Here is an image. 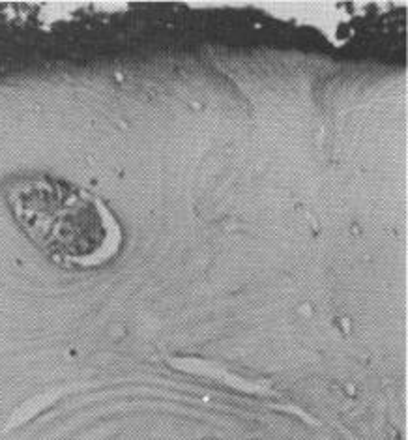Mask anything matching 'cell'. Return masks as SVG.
Returning a JSON list of instances; mask_svg holds the SVG:
<instances>
[{
    "label": "cell",
    "mask_w": 408,
    "mask_h": 440,
    "mask_svg": "<svg viewBox=\"0 0 408 440\" xmlns=\"http://www.w3.org/2000/svg\"><path fill=\"white\" fill-rule=\"evenodd\" d=\"M0 189L19 231L60 268L98 270L122 253L124 227L96 193L38 171L8 174Z\"/></svg>",
    "instance_id": "6da1fadb"
}]
</instances>
